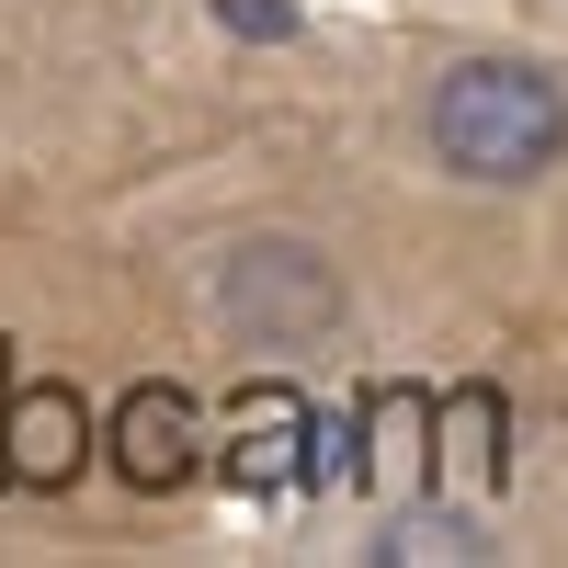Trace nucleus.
I'll return each instance as SVG.
<instances>
[{"label": "nucleus", "mask_w": 568, "mask_h": 568, "mask_svg": "<svg viewBox=\"0 0 568 568\" xmlns=\"http://www.w3.org/2000/svg\"><path fill=\"white\" fill-rule=\"evenodd\" d=\"M433 149L466 182H535L568 149V91L535 58H455L433 91Z\"/></svg>", "instance_id": "obj_1"}, {"label": "nucleus", "mask_w": 568, "mask_h": 568, "mask_svg": "<svg viewBox=\"0 0 568 568\" xmlns=\"http://www.w3.org/2000/svg\"><path fill=\"white\" fill-rule=\"evenodd\" d=\"M342 318V284H329L318 251L296 240H251L240 262H227V329H251V342H318V329Z\"/></svg>", "instance_id": "obj_2"}, {"label": "nucleus", "mask_w": 568, "mask_h": 568, "mask_svg": "<svg viewBox=\"0 0 568 568\" xmlns=\"http://www.w3.org/2000/svg\"><path fill=\"white\" fill-rule=\"evenodd\" d=\"M80 455H91V409H80V387L23 375V387L0 398V478H12V489H69Z\"/></svg>", "instance_id": "obj_3"}, {"label": "nucleus", "mask_w": 568, "mask_h": 568, "mask_svg": "<svg viewBox=\"0 0 568 568\" xmlns=\"http://www.w3.org/2000/svg\"><path fill=\"white\" fill-rule=\"evenodd\" d=\"M194 455H205V409L182 398V387H125L114 409V466H125V489H182L194 478Z\"/></svg>", "instance_id": "obj_4"}, {"label": "nucleus", "mask_w": 568, "mask_h": 568, "mask_svg": "<svg viewBox=\"0 0 568 568\" xmlns=\"http://www.w3.org/2000/svg\"><path fill=\"white\" fill-rule=\"evenodd\" d=\"M227 478H240V489H296V478H307V398H296V387H240Z\"/></svg>", "instance_id": "obj_5"}, {"label": "nucleus", "mask_w": 568, "mask_h": 568, "mask_svg": "<svg viewBox=\"0 0 568 568\" xmlns=\"http://www.w3.org/2000/svg\"><path fill=\"white\" fill-rule=\"evenodd\" d=\"M387 568H409V557H489L466 524H444V511H409V524H387V546H375Z\"/></svg>", "instance_id": "obj_6"}, {"label": "nucleus", "mask_w": 568, "mask_h": 568, "mask_svg": "<svg viewBox=\"0 0 568 568\" xmlns=\"http://www.w3.org/2000/svg\"><path fill=\"white\" fill-rule=\"evenodd\" d=\"M216 23H227V34H273V45H284V34H296V0H216Z\"/></svg>", "instance_id": "obj_7"}]
</instances>
